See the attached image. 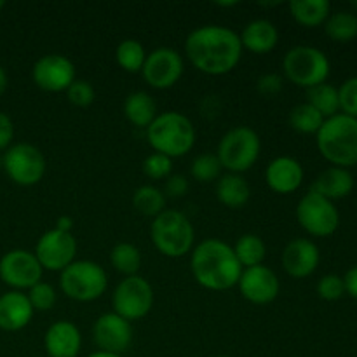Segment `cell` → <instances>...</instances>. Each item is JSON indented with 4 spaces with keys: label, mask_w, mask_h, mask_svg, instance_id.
<instances>
[{
    "label": "cell",
    "mask_w": 357,
    "mask_h": 357,
    "mask_svg": "<svg viewBox=\"0 0 357 357\" xmlns=\"http://www.w3.org/2000/svg\"><path fill=\"white\" fill-rule=\"evenodd\" d=\"M239 33L222 24H204L188 33L185 54L201 73L211 77L232 72L243 56Z\"/></svg>",
    "instance_id": "obj_1"
},
{
    "label": "cell",
    "mask_w": 357,
    "mask_h": 357,
    "mask_svg": "<svg viewBox=\"0 0 357 357\" xmlns=\"http://www.w3.org/2000/svg\"><path fill=\"white\" fill-rule=\"evenodd\" d=\"M190 271L202 288L227 291L237 286L244 268L230 244L220 239H206L192 250Z\"/></svg>",
    "instance_id": "obj_2"
},
{
    "label": "cell",
    "mask_w": 357,
    "mask_h": 357,
    "mask_svg": "<svg viewBox=\"0 0 357 357\" xmlns=\"http://www.w3.org/2000/svg\"><path fill=\"white\" fill-rule=\"evenodd\" d=\"M145 131L153 152L162 153L169 159L187 155L195 145L194 124L180 112H162L153 119Z\"/></svg>",
    "instance_id": "obj_3"
},
{
    "label": "cell",
    "mask_w": 357,
    "mask_h": 357,
    "mask_svg": "<svg viewBox=\"0 0 357 357\" xmlns=\"http://www.w3.org/2000/svg\"><path fill=\"white\" fill-rule=\"evenodd\" d=\"M321 155L337 167L357 164V119L337 114L326 119L316 135Z\"/></svg>",
    "instance_id": "obj_4"
},
{
    "label": "cell",
    "mask_w": 357,
    "mask_h": 357,
    "mask_svg": "<svg viewBox=\"0 0 357 357\" xmlns=\"http://www.w3.org/2000/svg\"><path fill=\"white\" fill-rule=\"evenodd\" d=\"M150 239L160 255L181 258L194 250L195 230L187 215L178 209H164L150 225Z\"/></svg>",
    "instance_id": "obj_5"
},
{
    "label": "cell",
    "mask_w": 357,
    "mask_h": 357,
    "mask_svg": "<svg viewBox=\"0 0 357 357\" xmlns=\"http://www.w3.org/2000/svg\"><path fill=\"white\" fill-rule=\"evenodd\" d=\"M260 150L261 142L258 132L248 126H237L220 139L216 157L223 169L234 174H243L257 164Z\"/></svg>",
    "instance_id": "obj_6"
},
{
    "label": "cell",
    "mask_w": 357,
    "mask_h": 357,
    "mask_svg": "<svg viewBox=\"0 0 357 357\" xmlns=\"http://www.w3.org/2000/svg\"><path fill=\"white\" fill-rule=\"evenodd\" d=\"M107 286V271L91 260H75L59 274V288L75 302L87 303L101 298Z\"/></svg>",
    "instance_id": "obj_7"
},
{
    "label": "cell",
    "mask_w": 357,
    "mask_h": 357,
    "mask_svg": "<svg viewBox=\"0 0 357 357\" xmlns=\"http://www.w3.org/2000/svg\"><path fill=\"white\" fill-rule=\"evenodd\" d=\"M330 70L328 56L312 45H296L289 49L282 59V73L286 79L305 89L326 82Z\"/></svg>",
    "instance_id": "obj_8"
},
{
    "label": "cell",
    "mask_w": 357,
    "mask_h": 357,
    "mask_svg": "<svg viewBox=\"0 0 357 357\" xmlns=\"http://www.w3.org/2000/svg\"><path fill=\"white\" fill-rule=\"evenodd\" d=\"M2 169L20 187H33L45 174V157L30 143H14L3 152Z\"/></svg>",
    "instance_id": "obj_9"
},
{
    "label": "cell",
    "mask_w": 357,
    "mask_h": 357,
    "mask_svg": "<svg viewBox=\"0 0 357 357\" xmlns=\"http://www.w3.org/2000/svg\"><path fill=\"white\" fill-rule=\"evenodd\" d=\"M296 220L310 236L330 237L340 225V213L335 202L309 190L296 204Z\"/></svg>",
    "instance_id": "obj_10"
},
{
    "label": "cell",
    "mask_w": 357,
    "mask_h": 357,
    "mask_svg": "<svg viewBox=\"0 0 357 357\" xmlns=\"http://www.w3.org/2000/svg\"><path fill=\"white\" fill-rule=\"evenodd\" d=\"M112 305L114 312L129 323L143 319L153 307V288L142 275L124 278L114 289Z\"/></svg>",
    "instance_id": "obj_11"
},
{
    "label": "cell",
    "mask_w": 357,
    "mask_h": 357,
    "mask_svg": "<svg viewBox=\"0 0 357 357\" xmlns=\"http://www.w3.org/2000/svg\"><path fill=\"white\" fill-rule=\"evenodd\" d=\"M42 274L44 268L33 251L10 250L0 258V279L13 291H28L42 281Z\"/></svg>",
    "instance_id": "obj_12"
},
{
    "label": "cell",
    "mask_w": 357,
    "mask_h": 357,
    "mask_svg": "<svg viewBox=\"0 0 357 357\" xmlns=\"http://www.w3.org/2000/svg\"><path fill=\"white\" fill-rule=\"evenodd\" d=\"M33 253L44 271L61 272L75 261L77 241L72 232L51 229L38 237Z\"/></svg>",
    "instance_id": "obj_13"
},
{
    "label": "cell",
    "mask_w": 357,
    "mask_h": 357,
    "mask_svg": "<svg viewBox=\"0 0 357 357\" xmlns=\"http://www.w3.org/2000/svg\"><path fill=\"white\" fill-rule=\"evenodd\" d=\"M183 58L171 47H159L146 54L142 68L143 80L153 89H171L183 75Z\"/></svg>",
    "instance_id": "obj_14"
},
{
    "label": "cell",
    "mask_w": 357,
    "mask_h": 357,
    "mask_svg": "<svg viewBox=\"0 0 357 357\" xmlns=\"http://www.w3.org/2000/svg\"><path fill=\"white\" fill-rule=\"evenodd\" d=\"M31 79L45 93H66L75 80V65L63 54H45L35 61Z\"/></svg>",
    "instance_id": "obj_15"
},
{
    "label": "cell",
    "mask_w": 357,
    "mask_h": 357,
    "mask_svg": "<svg viewBox=\"0 0 357 357\" xmlns=\"http://www.w3.org/2000/svg\"><path fill=\"white\" fill-rule=\"evenodd\" d=\"M93 340L98 351L122 356L132 342V326L115 312L101 314L93 326Z\"/></svg>",
    "instance_id": "obj_16"
},
{
    "label": "cell",
    "mask_w": 357,
    "mask_h": 357,
    "mask_svg": "<svg viewBox=\"0 0 357 357\" xmlns=\"http://www.w3.org/2000/svg\"><path fill=\"white\" fill-rule=\"evenodd\" d=\"M237 288H239L243 298L250 303L267 305L278 298L281 282L271 267L257 265V267L244 268L239 282H237Z\"/></svg>",
    "instance_id": "obj_17"
},
{
    "label": "cell",
    "mask_w": 357,
    "mask_h": 357,
    "mask_svg": "<svg viewBox=\"0 0 357 357\" xmlns=\"http://www.w3.org/2000/svg\"><path fill=\"white\" fill-rule=\"evenodd\" d=\"M321 261L319 248L310 239H293L282 251V268L293 279H305L316 272Z\"/></svg>",
    "instance_id": "obj_18"
},
{
    "label": "cell",
    "mask_w": 357,
    "mask_h": 357,
    "mask_svg": "<svg viewBox=\"0 0 357 357\" xmlns=\"http://www.w3.org/2000/svg\"><path fill=\"white\" fill-rule=\"evenodd\" d=\"M303 166L288 155L275 157L265 169V181L268 188L279 195H288L298 190L303 183Z\"/></svg>",
    "instance_id": "obj_19"
},
{
    "label": "cell",
    "mask_w": 357,
    "mask_h": 357,
    "mask_svg": "<svg viewBox=\"0 0 357 357\" xmlns=\"http://www.w3.org/2000/svg\"><path fill=\"white\" fill-rule=\"evenodd\" d=\"M82 335L72 321H56L44 335V349L47 357H79Z\"/></svg>",
    "instance_id": "obj_20"
},
{
    "label": "cell",
    "mask_w": 357,
    "mask_h": 357,
    "mask_svg": "<svg viewBox=\"0 0 357 357\" xmlns=\"http://www.w3.org/2000/svg\"><path fill=\"white\" fill-rule=\"evenodd\" d=\"M33 307L23 291H7L0 295V330L21 331L33 319Z\"/></svg>",
    "instance_id": "obj_21"
},
{
    "label": "cell",
    "mask_w": 357,
    "mask_h": 357,
    "mask_svg": "<svg viewBox=\"0 0 357 357\" xmlns=\"http://www.w3.org/2000/svg\"><path fill=\"white\" fill-rule=\"evenodd\" d=\"M239 38L243 49H248L253 54H268L278 45L279 31L272 21L255 20L244 26Z\"/></svg>",
    "instance_id": "obj_22"
},
{
    "label": "cell",
    "mask_w": 357,
    "mask_h": 357,
    "mask_svg": "<svg viewBox=\"0 0 357 357\" xmlns=\"http://www.w3.org/2000/svg\"><path fill=\"white\" fill-rule=\"evenodd\" d=\"M354 188V176L349 169L345 167H328L324 169L319 176L314 180L310 190L316 194L323 195L328 201L335 202L338 199L347 197Z\"/></svg>",
    "instance_id": "obj_23"
},
{
    "label": "cell",
    "mask_w": 357,
    "mask_h": 357,
    "mask_svg": "<svg viewBox=\"0 0 357 357\" xmlns=\"http://www.w3.org/2000/svg\"><path fill=\"white\" fill-rule=\"evenodd\" d=\"M251 188L241 174H223L216 181V199L230 209H241L248 204Z\"/></svg>",
    "instance_id": "obj_24"
},
{
    "label": "cell",
    "mask_w": 357,
    "mask_h": 357,
    "mask_svg": "<svg viewBox=\"0 0 357 357\" xmlns=\"http://www.w3.org/2000/svg\"><path fill=\"white\" fill-rule=\"evenodd\" d=\"M124 115L132 126L146 129L157 117V103L146 91H135L124 101Z\"/></svg>",
    "instance_id": "obj_25"
},
{
    "label": "cell",
    "mask_w": 357,
    "mask_h": 357,
    "mask_svg": "<svg viewBox=\"0 0 357 357\" xmlns=\"http://www.w3.org/2000/svg\"><path fill=\"white\" fill-rule=\"evenodd\" d=\"M289 13L298 24L314 28L326 23L331 14V3L328 0H293L289 2Z\"/></svg>",
    "instance_id": "obj_26"
},
{
    "label": "cell",
    "mask_w": 357,
    "mask_h": 357,
    "mask_svg": "<svg viewBox=\"0 0 357 357\" xmlns=\"http://www.w3.org/2000/svg\"><path fill=\"white\" fill-rule=\"evenodd\" d=\"M234 253H236L241 267L251 268L257 267V265H264L265 257H267V248H265L261 237H258L257 234H244L237 239Z\"/></svg>",
    "instance_id": "obj_27"
},
{
    "label": "cell",
    "mask_w": 357,
    "mask_h": 357,
    "mask_svg": "<svg viewBox=\"0 0 357 357\" xmlns=\"http://www.w3.org/2000/svg\"><path fill=\"white\" fill-rule=\"evenodd\" d=\"M307 103L316 108L324 121L333 115L340 114V101H338V87L324 82L307 89Z\"/></svg>",
    "instance_id": "obj_28"
},
{
    "label": "cell",
    "mask_w": 357,
    "mask_h": 357,
    "mask_svg": "<svg viewBox=\"0 0 357 357\" xmlns=\"http://www.w3.org/2000/svg\"><path fill=\"white\" fill-rule=\"evenodd\" d=\"M110 264L124 278L138 275V271L142 268V253L135 244L119 243L112 248Z\"/></svg>",
    "instance_id": "obj_29"
},
{
    "label": "cell",
    "mask_w": 357,
    "mask_h": 357,
    "mask_svg": "<svg viewBox=\"0 0 357 357\" xmlns=\"http://www.w3.org/2000/svg\"><path fill=\"white\" fill-rule=\"evenodd\" d=\"M132 206L143 216L155 218L166 209V195L153 185H142L132 194Z\"/></svg>",
    "instance_id": "obj_30"
},
{
    "label": "cell",
    "mask_w": 357,
    "mask_h": 357,
    "mask_svg": "<svg viewBox=\"0 0 357 357\" xmlns=\"http://www.w3.org/2000/svg\"><path fill=\"white\" fill-rule=\"evenodd\" d=\"M324 31L335 42H351L357 37V14L351 10H338L328 16Z\"/></svg>",
    "instance_id": "obj_31"
},
{
    "label": "cell",
    "mask_w": 357,
    "mask_h": 357,
    "mask_svg": "<svg viewBox=\"0 0 357 357\" xmlns=\"http://www.w3.org/2000/svg\"><path fill=\"white\" fill-rule=\"evenodd\" d=\"M146 51L143 44L135 38H126L115 49V61L128 73H142L145 65Z\"/></svg>",
    "instance_id": "obj_32"
},
{
    "label": "cell",
    "mask_w": 357,
    "mask_h": 357,
    "mask_svg": "<svg viewBox=\"0 0 357 357\" xmlns=\"http://www.w3.org/2000/svg\"><path fill=\"white\" fill-rule=\"evenodd\" d=\"M288 122L291 129H295L300 135H317V131L323 126L324 117L309 103H300L289 112Z\"/></svg>",
    "instance_id": "obj_33"
},
{
    "label": "cell",
    "mask_w": 357,
    "mask_h": 357,
    "mask_svg": "<svg viewBox=\"0 0 357 357\" xmlns=\"http://www.w3.org/2000/svg\"><path fill=\"white\" fill-rule=\"evenodd\" d=\"M222 164H220L216 153H201L195 157L190 164V174L194 180L201 181V183H211V181H218L222 176Z\"/></svg>",
    "instance_id": "obj_34"
},
{
    "label": "cell",
    "mask_w": 357,
    "mask_h": 357,
    "mask_svg": "<svg viewBox=\"0 0 357 357\" xmlns=\"http://www.w3.org/2000/svg\"><path fill=\"white\" fill-rule=\"evenodd\" d=\"M26 296L30 300L33 310H38V312H47V310H51L54 307L56 298H58L56 289L49 282L44 281H40L33 288L28 289Z\"/></svg>",
    "instance_id": "obj_35"
},
{
    "label": "cell",
    "mask_w": 357,
    "mask_h": 357,
    "mask_svg": "<svg viewBox=\"0 0 357 357\" xmlns=\"http://www.w3.org/2000/svg\"><path fill=\"white\" fill-rule=\"evenodd\" d=\"M173 171V159L162 155V153H150L143 160V173L150 180H167Z\"/></svg>",
    "instance_id": "obj_36"
},
{
    "label": "cell",
    "mask_w": 357,
    "mask_h": 357,
    "mask_svg": "<svg viewBox=\"0 0 357 357\" xmlns=\"http://www.w3.org/2000/svg\"><path fill=\"white\" fill-rule=\"evenodd\" d=\"M66 98H68V101L73 107L87 108L94 103L96 93H94V87L91 86V82L82 79H75L72 86L66 89Z\"/></svg>",
    "instance_id": "obj_37"
},
{
    "label": "cell",
    "mask_w": 357,
    "mask_h": 357,
    "mask_svg": "<svg viewBox=\"0 0 357 357\" xmlns=\"http://www.w3.org/2000/svg\"><path fill=\"white\" fill-rule=\"evenodd\" d=\"M316 291L319 298L326 300V302H335L340 300L345 295V284L344 278L338 274H326L319 279L316 286Z\"/></svg>",
    "instance_id": "obj_38"
},
{
    "label": "cell",
    "mask_w": 357,
    "mask_h": 357,
    "mask_svg": "<svg viewBox=\"0 0 357 357\" xmlns=\"http://www.w3.org/2000/svg\"><path fill=\"white\" fill-rule=\"evenodd\" d=\"M338 101L340 114L357 119V75L347 79L338 87Z\"/></svg>",
    "instance_id": "obj_39"
},
{
    "label": "cell",
    "mask_w": 357,
    "mask_h": 357,
    "mask_svg": "<svg viewBox=\"0 0 357 357\" xmlns=\"http://www.w3.org/2000/svg\"><path fill=\"white\" fill-rule=\"evenodd\" d=\"M282 86H284V80L279 73H265L260 79L257 80V91L261 94V96H275L282 91Z\"/></svg>",
    "instance_id": "obj_40"
},
{
    "label": "cell",
    "mask_w": 357,
    "mask_h": 357,
    "mask_svg": "<svg viewBox=\"0 0 357 357\" xmlns=\"http://www.w3.org/2000/svg\"><path fill=\"white\" fill-rule=\"evenodd\" d=\"M188 192V180L183 174H171L166 180V190L164 195L171 199H180L183 195H187Z\"/></svg>",
    "instance_id": "obj_41"
},
{
    "label": "cell",
    "mask_w": 357,
    "mask_h": 357,
    "mask_svg": "<svg viewBox=\"0 0 357 357\" xmlns=\"http://www.w3.org/2000/svg\"><path fill=\"white\" fill-rule=\"evenodd\" d=\"M14 139V124L10 117L0 112V152H6Z\"/></svg>",
    "instance_id": "obj_42"
},
{
    "label": "cell",
    "mask_w": 357,
    "mask_h": 357,
    "mask_svg": "<svg viewBox=\"0 0 357 357\" xmlns=\"http://www.w3.org/2000/svg\"><path fill=\"white\" fill-rule=\"evenodd\" d=\"M344 284H345V293L357 300V265H354L352 268H349L347 274L344 275Z\"/></svg>",
    "instance_id": "obj_43"
},
{
    "label": "cell",
    "mask_w": 357,
    "mask_h": 357,
    "mask_svg": "<svg viewBox=\"0 0 357 357\" xmlns=\"http://www.w3.org/2000/svg\"><path fill=\"white\" fill-rule=\"evenodd\" d=\"M72 227H73V220L70 218V216H59L54 229L61 230V232H72Z\"/></svg>",
    "instance_id": "obj_44"
},
{
    "label": "cell",
    "mask_w": 357,
    "mask_h": 357,
    "mask_svg": "<svg viewBox=\"0 0 357 357\" xmlns=\"http://www.w3.org/2000/svg\"><path fill=\"white\" fill-rule=\"evenodd\" d=\"M7 86H9V77H7L6 68L0 65V96H3V93L7 91Z\"/></svg>",
    "instance_id": "obj_45"
},
{
    "label": "cell",
    "mask_w": 357,
    "mask_h": 357,
    "mask_svg": "<svg viewBox=\"0 0 357 357\" xmlns=\"http://www.w3.org/2000/svg\"><path fill=\"white\" fill-rule=\"evenodd\" d=\"M87 357H122V356H117V354H108V352L96 351V352H93V354H89Z\"/></svg>",
    "instance_id": "obj_46"
},
{
    "label": "cell",
    "mask_w": 357,
    "mask_h": 357,
    "mask_svg": "<svg viewBox=\"0 0 357 357\" xmlns=\"http://www.w3.org/2000/svg\"><path fill=\"white\" fill-rule=\"evenodd\" d=\"M216 6L218 7H234L236 6V2H218Z\"/></svg>",
    "instance_id": "obj_47"
},
{
    "label": "cell",
    "mask_w": 357,
    "mask_h": 357,
    "mask_svg": "<svg viewBox=\"0 0 357 357\" xmlns=\"http://www.w3.org/2000/svg\"><path fill=\"white\" fill-rule=\"evenodd\" d=\"M3 7H6V2H3V0H0V10H2Z\"/></svg>",
    "instance_id": "obj_48"
},
{
    "label": "cell",
    "mask_w": 357,
    "mask_h": 357,
    "mask_svg": "<svg viewBox=\"0 0 357 357\" xmlns=\"http://www.w3.org/2000/svg\"><path fill=\"white\" fill-rule=\"evenodd\" d=\"M352 7H354V9H357V2H352Z\"/></svg>",
    "instance_id": "obj_49"
},
{
    "label": "cell",
    "mask_w": 357,
    "mask_h": 357,
    "mask_svg": "<svg viewBox=\"0 0 357 357\" xmlns=\"http://www.w3.org/2000/svg\"><path fill=\"white\" fill-rule=\"evenodd\" d=\"M0 169H2V155H0Z\"/></svg>",
    "instance_id": "obj_50"
},
{
    "label": "cell",
    "mask_w": 357,
    "mask_h": 357,
    "mask_svg": "<svg viewBox=\"0 0 357 357\" xmlns=\"http://www.w3.org/2000/svg\"><path fill=\"white\" fill-rule=\"evenodd\" d=\"M216 357H230V356H216Z\"/></svg>",
    "instance_id": "obj_51"
}]
</instances>
